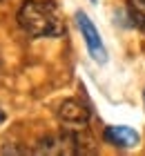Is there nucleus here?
Returning a JSON list of instances; mask_svg holds the SVG:
<instances>
[{
	"instance_id": "f03ea898",
	"label": "nucleus",
	"mask_w": 145,
	"mask_h": 156,
	"mask_svg": "<svg viewBox=\"0 0 145 156\" xmlns=\"http://www.w3.org/2000/svg\"><path fill=\"white\" fill-rule=\"evenodd\" d=\"M81 145H83L81 138H78L74 132H63V134H54V136L42 138L34 152H36V154H49V156L78 154V152H85Z\"/></svg>"
},
{
	"instance_id": "f257e3e1",
	"label": "nucleus",
	"mask_w": 145,
	"mask_h": 156,
	"mask_svg": "<svg viewBox=\"0 0 145 156\" xmlns=\"http://www.w3.org/2000/svg\"><path fill=\"white\" fill-rule=\"evenodd\" d=\"M18 25L34 38H58L65 34V20L52 0H27L18 11Z\"/></svg>"
},
{
	"instance_id": "6e6552de",
	"label": "nucleus",
	"mask_w": 145,
	"mask_h": 156,
	"mask_svg": "<svg viewBox=\"0 0 145 156\" xmlns=\"http://www.w3.org/2000/svg\"><path fill=\"white\" fill-rule=\"evenodd\" d=\"M143 98H145V91H143Z\"/></svg>"
},
{
	"instance_id": "1a4fd4ad",
	"label": "nucleus",
	"mask_w": 145,
	"mask_h": 156,
	"mask_svg": "<svg viewBox=\"0 0 145 156\" xmlns=\"http://www.w3.org/2000/svg\"><path fill=\"white\" fill-rule=\"evenodd\" d=\"M92 2H94V0H92Z\"/></svg>"
},
{
	"instance_id": "39448f33",
	"label": "nucleus",
	"mask_w": 145,
	"mask_h": 156,
	"mask_svg": "<svg viewBox=\"0 0 145 156\" xmlns=\"http://www.w3.org/2000/svg\"><path fill=\"white\" fill-rule=\"evenodd\" d=\"M105 140L110 145L114 147H118V150H132V147L139 145V132L132 129V127H127V125H112V127H107L105 129Z\"/></svg>"
},
{
	"instance_id": "7ed1b4c3",
	"label": "nucleus",
	"mask_w": 145,
	"mask_h": 156,
	"mask_svg": "<svg viewBox=\"0 0 145 156\" xmlns=\"http://www.w3.org/2000/svg\"><path fill=\"white\" fill-rule=\"evenodd\" d=\"M76 23H78V29H81V36L85 38V45L89 49V56L96 62H107V49L103 45V38H100L98 29L94 27V23L89 20L85 11H76Z\"/></svg>"
},
{
	"instance_id": "423d86ee",
	"label": "nucleus",
	"mask_w": 145,
	"mask_h": 156,
	"mask_svg": "<svg viewBox=\"0 0 145 156\" xmlns=\"http://www.w3.org/2000/svg\"><path fill=\"white\" fill-rule=\"evenodd\" d=\"M127 9L134 25L145 34V0H127Z\"/></svg>"
},
{
	"instance_id": "0eeeda50",
	"label": "nucleus",
	"mask_w": 145,
	"mask_h": 156,
	"mask_svg": "<svg viewBox=\"0 0 145 156\" xmlns=\"http://www.w3.org/2000/svg\"><path fill=\"white\" fill-rule=\"evenodd\" d=\"M2 123H5V109L0 107V125H2Z\"/></svg>"
},
{
	"instance_id": "20e7f679",
	"label": "nucleus",
	"mask_w": 145,
	"mask_h": 156,
	"mask_svg": "<svg viewBox=\"0 0 145 156\" xmlns=\"http://www.w3.org/2000/svg\"><path fill=\"white\" fill-rule=\"evenodd\" d=\"M58 118H60V123L67 125L69 129H85L87 120H89V109H87L83 103L74 101V98H67V101H63L60 107H58Z\"/></svg>"
}]
</instances>
